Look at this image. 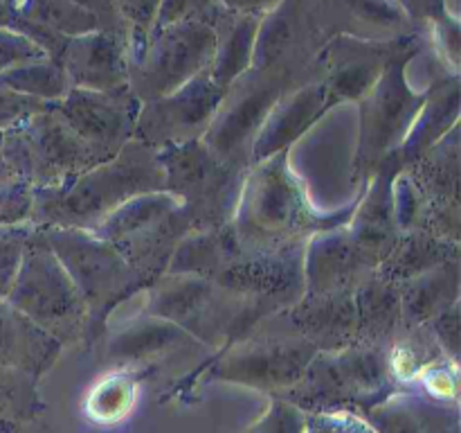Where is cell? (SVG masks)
Masks as SVG:
<instances>
[{"instance_id":"6da1fadb","label":"cell","mask_w":461,"mask_h":433,"mask_svg":"<svg viewBox=\"0 0 461 433\" xmlns=\"http://www.w3.org/2000/svg\"><path fill=\"white\" fill-rule=\"evenodd\" d=\"M156 189H167L158 152L140 140H129L115 156L68 183L34 189L32 224L93 230L131 197Z\"/></svg>"},{"instance_id":"7a4b0ae2","label":"cell","mask_w":461,"mask_h":433,"mask_svg":"<svg viewBox=\"0 0 461 433\" xmlns=\"http://www.w3.org/2000/svg\"><path fill=\"white\" fill-rule=\"evenodd\" d=\"M5 300L63 345L90 336L88 307L39 226L32 230L21 269Z\"/></svg>"},{"instance_id":"3957f363","label":"cell","mask_w":461,"mask_h":433,"mask_svg":"<svg viewBox=\"0 0 461 433\" xmlns=\"http://www.w3.org/2000/svg\"><path fill=\"white\" fill-rule=\"evenodd\" d=\"M336 224L320 221L311 212L309 197L302 189L300 180L286 162V153L257 162L255 170L243 180L239 194V221L237 233L241 246L246 242L257 248L282 246L300 233H309Z\"/></svg>"},{"instance_id":"277c9868","label":"cell","mask_w":461,"mask_h":433,"mask_svg":"<svg viewBox=\"0 0 461 433\" xmlns=\"http://www.w3.org/2000/svg\"><path fill=\"white\" fill-rule=\"evenodd\" d=\"M43 235L88 307L90 334L99 332L106 316L149 282L111 242L90 230L45 226Z\"/></svg>"},{"instance_id":"5b68a950","label":"cell","mask_w":461,"mask_h":433,"mask_svg":"<svg viewBox=\"0 0 461 433\" xmlns=\"http://www.w3.org/2000/svg\"><path fill=\"white\" fill-rule=\"evenodd\" d=\"M0 153L18 176L34 185V189L57 188L104 162V158L88 147L52 106L5 131Z\"/></svg>"},{"instance_id":"8992f818","label":"cell","mask_w":461,"mask_h":433,"mask_svg":"<svg viewBox=\"0 0 461 433\" xmlns=\"http://www.w3.org/2000/svg\"><path fill=\"white\" fill-rule=\"evenodd\" d=\"M390 364L376 345L340 347L318 352L309 370L295 388H291V404L331 406L336 401H372L383 395L390 383Z\"/></svg>"},{"instance_id":"52a82bcc","label":"cell","mask_w":461,"mask_h":433,"mask_svg":"<svg viewBox=\"0 0 461 433\" xmlns=\"http://www.w3.org/2000/svg\"><path fill=\"white\" fill-rule=\"evenodd\" d=\"M156 152L165 171V188L185 203L189 221L196 212V216H207L205 228H212L210 216H221L225 224L232 185L243 183L246 176L216 158L203 140L167 144Z\"/></svg>"},{"instance_id":"ba28073f","label":"cell","mask_w":461,"mask_h":433,"mask_svg":"<svg viewBox=\"0 0 461 433\" xmlns=\"http://www.w3.org/2000/svg\"><path fill=\"white\" fill-rule=\"evenodd\" d=\"M426 93H414L405 79L403 59L390 61L367 95L360 99L356 162H383L399 152Z\"/></svg>"},{"instance_id":"9c48e42d","label":"cell","mask_w":461,"mask_h":433,"mask_svg":"<svg viewBox=\"0 0 461 433\" xmlns=\"http://www.w3.org/2000/svg\"><path fill=\"white\" fill-rule=\"evenodd\" d=\"M151 45L140 57V90L144 102L165 97L212 66L216 30L203 21L180 18L156 30Z\"/></svg>"},{"instance_id":"30bf717a","label":"cell","mask_w":461,"mask_h":433,"mask_svg":"<svg viewBox=\"0 0 461 433\" xmlns=\"http://www.w3.org/2000/svg\"><path fill=\"white\" fill-rule=\"evenodd\" d=\"M212 282L266 311L293 307L304 296V251L297 242L257 248L252 255L243 251Z\"/></svg>"},{"instance_id":"8fae6325","label":"cell","mask_w":461,"mask_h":433,"mask_svg":"<svg viewBox=\"0 0 461 433\" xmlns=\"http://www.w3.org/2000/svg\"><path fill=\"white\" fill-rule=\"evenodd\" d=\"M228 90L221 88L210 72H201L165 97L144 102L135 115L133 140L162 149L167 144L201 140L223 106Z\"/></svg>"},{"instance_id":"7c38bea8","label":"cell","mask_w":461,"mask_h":433,"mask_svg":"<svg viewBox=\"0 0 461 433\" xmlns=\"http://www.w3.org/2000/svg\"><path fill=\"white\" fill-rule=\"evenodd\" d=\"M315 355L318 350L297 334L248 338L219 361L214 374L259 391H291L302 382Z\"/></svg>"},{"instance_id":"4fadbf2b","label":"cell","mask_w":461,"mask_h":433,"mask_svg":"<svg viewBox=\"0 0 461 433\" xmlns=\"http://www.w3.org/2000/svg\"><path fill=\"white\" fill-rule=\"evenodd\" d=\"M120 95L70 88L52 108L88 147L108 161L133 140L135 115L140 111L129 106Z\"/></svg>"},{"instance_id":"5bb4252c","label":"cell","mask_w":461,"mask_h":433,"mask_svg":"<svg viewBox=\"0 0 461 433\" xmlns=\"http://www.w3.org/2000/svg\"><path fill=\"white\" fill-rule=\"evenodd\" d=\"M399 162L403 161L394 152L378 165L367 194L354 210L351 224L347 226L360 255L372 269H378L385 262L401 237V230L396 228L394 221V203H392V183L399 174Z\"/></svg>"},{"instance_id":"9a60e30c","label":"cell","mask_w":461,"mask_h":433,"mask_svg":"<svg viewBox=\"0 0 461 433\" xmlns=\"http://www.w3.org/2000/svg\"><path fill=\"white\" fill-rule=\"evenodd\" d=\"M365 269H372L360 255L349 230L342 226L315 230L304 248V293L351 291Z\"/></svg>"},{"instance_id":"2e32d148","label":"cell","mask_w":461,"mask_h":433,"mask_svg":"<svg viewBox=\"0 0 461 433\" xmlns=\"http://www.w3.org/2000/svg\"><path fill=\"white\" fill-rule=\"evenodd\" d=\"M329 93L324 84L306 86L295 93L279 97L261 122L252 140V161L261 162L277 153H286L329 111Z\"/></svg>"},{"instance_id":"e0dca14e","label":"cell","mask_w":461,"mask_h":433,"mask_svg":"<svg viewBox=\"0 0 461 433\" xmlns=\"http://www.w3.org/2000/svg\"><path fill=\"white\" fill-rule=\"evenodd\" d=\"M291 323L297 336L311 343L318 352H331L351 345L358 332L354 289L320 293V296L304 293L302 300L291 307Z\"/></svg>"},{"instance_id":"ac0fdd59","label":"cell","mask_w":461,"mask_h":433,"mask_svg":"<svg viewBox=\"0 0 461 433\" xmlns=\"http://www.w3.org/2000/svg\"><path fill=\"white\" fill-rule=\"evenodd\" d=\"M59 66L66 72L70 88L95 90V93H124L126 68L124 57L115 39L104 32L66 39Z\"/></svg>"},{"instance_id":"d6986e66","label":"cell","mask_w":461,"mask_h":433,"mask_svg":"<svg viewBox=\"0 0 461 433\" xmlns=\"http://www.w3.org/2000/svg\"><path fill=\"white\" fill-rule=\"evenodd\" d=\"M63 352V343L32 323L25 314L0 300V365L39 379Z\"/></svg>"},{"instance_id":"ffe728a7","label":"cell","mask_w":461,"mask_h":433,"mask_svg":"<svg viewBox=\"0 0 461 433\" xmlns=\"http://www.w3.org/2000/svg\"><path fill=\"white\" fill-rule=\"evenodd\" d=\"M277 88L266 86V88H255L252 93L241 95L228 106H221L214 115L212 124L203 134V143L221 161H232L234 153L248 143L255 140L261 122L266 120L273 104L277 102Z\"/></svg>"},{"instance_id":"44dd1931","label":"cell","mask_w":461,"mask_h":433,"mask_svg":"<svg viewBox=\"0 0 461 433\" xmlns=\"http://www.w3.org/2000/svg\"><path fill=\"white\" fill-rule=\"evenodd\" d=\"M243 253L234 224L216 226V228L189 230L171 253L167 262V273L198 275V278L214 280V275L237 260Z\"/></svg>"},{"instance_id":"7402d4cb","label":"cell","mask_w":461,"mask_h":433,"mask_svg":"<svg viewBox=\"0 0 461 433\" xmlns=\"http://www.w3.org/2000/svg\"><path fill=\"white\" fill-rule=\"evenodd\" d=\"M459 264L448 260L430 271L405 280L401 289V318L410 327H421L432 318L457 305Z\"/></svg>"},{"instance_id":"603a6c76","label":"cell","mask_w":461,"mask_h":433,"mask_svg":"<svg viewBox=\"0 0 461 433\" xmlns=\"http://www.w3.org/2000/svg\"><path fill=\"white\" fill-rule=\"evenodd\" d=\"M457 115L459 86L453 77L450 81H441L439 86L426 93L408 135L396 152L401 161L408 162L421 158L428 149L435 147L441 138H446L457 126Z\"/></svg>"},{"instance_id":"cb8c5ba5","label":"cell","mask_w":461,"mask_h":433,"mask_svg":"<svg viewBox=\"0 0 461 433\" xmlns=\"http://www.w3.org/2000/svg\"><path fill=\"white\" fill-rule=\"evenodd\" d=\"M448 260H457V244L453 239L439 237L437 233H410L399 237L385 262L378 266V273L394 282H405Z\"/></svg>"},{"instance_id":"d4e9b609","label":"cell","mask_w":461,"mask_h":433,"mask_svg":"<svg viewBox=\"0 0 461 433\" xmlns=\"http://www.w3.org/2000/svg\"><path fill=\"white\" fill-rule=\"evenodd\" d=\"M194 341L192 334L180 329L178 325L169 320L156 318V316H144L135 320L129 327L122 329L108 347V356L117 364H135V361H147L178 343Z\"/></svg>"},{"instance_id":"484cf974","label":"cell","mask_w":461,"mask_h":433,"mask_svg":"<svg viewBox=\"0 0 461 433\" xmlns=\"http://www.w3.org/2000/svg\"><path fill=\"white\" fill-rule=\"evenodd\" d=\"M356 298V314H358V332L356 338H372L385 336L394 329L401 318V289L396 287L394 280H387L385 275L376 273L369 275Z\"/></svg>"},{"instance_id":"4316f807","label":"cell","mask_w":461,"mask_h":433,"mask_svg":"<svg viewBox=\"0 0 461 433\" xmlns=\"http://www.w3.org/2000/svg\"><path fill=\"white\" fill-rule=\"evenodd\" d=\"M259 16L243 14L232 23L225 36H216L214 59L210 66V77L228 90L248 68L252 66V52H255L257 30H259Z\"/></svg>"},{"instance_id":"83f0119b","label":"cell","mask_w":461,"mask_h":433,"mask_svg":"<svg viewBox=\"0 0 461 433\" xmlns=\"http://www.w3.org/2000/svg\"><path fill=\"white\" fill-rule=\"evenodd\" d=\"M0 86L14 90V93L27 95L41 102H59L70 90L66 72L52 59H39V61H27L12 70L0 75Z\"/></svg>"},{"instance_id":"f1b7e54d","label":"cell","mask_w":461,"mask_h":433,"mask_svg":"<svg viewBox=\"0 0 461 433\" xmlns=\"http://www.w3.org/2000/svg\"><path fill=\"white\" fill-rule=\"evenodd\" d=\"M21 9L32 21L43 23L68 39L97 30L95 14L75 0H23Z\"/></svg>"},{"instance_id":"f546056e","label":"cell","mask_w":461,"mask_h":433,"mask_svg":"<svg viewBox=\"0 0 461 433\" xmlns=\"http://www.w3.org/2000/svg\"><path fill=\"white\" fill-rule=\"evenodd\" d=\"M41 409L36 379L16 368L0 365V422L32 419Z\"/></svg>"},{"instance_id":"4dcf8cb0","label":"cell","mask_w":461,"mask_h":433,"mask_svg":"<svg viewBox=\"0 0 461 433\" xmlns=\"http://www.w3.org/2000/svg\"><path fill=\"white\" fill-rule=\"evenodd\" d=\"M385 66L387 63H378L376 59H349V61H342L333 70L331 79L324 84L329 93V106L340 102H351V99L360 102L372 90V86L376 84Z\"/></svg>"},{"instance_id":"1f68e13d","label":"cell","mask_w":461,"mask_h":433,"mask_svg":"<svg viewBox=\"0 0 461 433\" xmlns=\"http://www.w3.org/2000/svg\"><path fill=\"white\" fill-rule=\"evenodd\" d=\"M34 224L0 226V300H5L21 269Z\"/></svg>"},{"instance_id":"d6a6232c","label":"cell","mask_w":461,"mask_h":433,"mask_svg":"<svg viewBox=\"0 0 461 433\" xmlns=\"http://www.w3.org/2000/svg\"><path fill=\"white\" fill-rule=\"evenodd\" d=\"M291 39V16L286 12H277L273 16L264 18L259 23L255 41V52H252V66H268L270 61L282 54L284 45Z\"/></svg>"},{"instance_id":"836d02e7","label":"cell","mask_w":461,"mask_h":433,"mask_svg":"<svg viewBox=\"0 0 461 433\" xmlns=\"http://www.w3.org/2000/svg\"><path fill=\"white\" fill-rule=\"evenodd\" d=\"M39 59H48L43 45L16 27L0 25V75L21 63L39 61Z\"/></svg>"},{"instance_id":"e575fe53","label":"cell","mask_w":461,"mask_h":433,"mask_svg":"<svg viewBox=\"0 0 461 433\" xmlns=\"http://www.w3.org/2000/svg\"><path fill=\"white\" fill-rule=\"evenodd\" d=\"M34 185L25 179L0 185V226L32 224Z\"/></svg>"},{"instance_id":"d590c367","label":"cell","mask_w":461,"mask_h":433,"mask_svg":"<svg viewBox=\"0 0 461 433\" xmlns=\"http://www.w3.org/2000/svg\"><path fill=\"white\" fill-rule=\"evenodd\" d=\"M342 3L372 30H396L408 21V12L396 0H342Z\"/></svg>"},{"instance_id":"8d00e7d4","label":"cell","mask_w":461,"mask_h":433,"mask_svg":"<svg viewBox=\"0 0 461 433\" xmlns=\"http://www.w3.org/2000/svg\"><path fill=\"white\" fill-rule=\"evenodd\" d=\"M306 415L300 406L288 400H273L261 419H257L248 433H304Z\"/></svg>"},{"instance_id":"74e56055","label":"cell","mask_w":461,"mask_h":433,"mask_svg":"<svg viewBox=\"0 0 461 433\" xmlns=\"http://www.w3.org/2000/svg\"><path fill=\"white\" fill-rule=\"evenodd\" d=\"M52 106L50 102H41V99H32L27 95L14 93V90L0 86V131H9L25 122L27 117L43 113Z\"/></svg>"},{"instance_id":"f35d334b","label":"cell","mask_w":461,"mask_h":433,"mask_svg":"<svg viewBox=\"0 0 461 433\" xmlns=\"http://www.w3.org/2000/svg\"><path fill=\"white\" fill-rule=\"evenodd\" d=\"M369 424L376 433H421L417 419L399 401H383L378 409H374Z\"/></svg>"},{"instance_id":"ab89813d","label":"cell","mask_w":461,"mask_h":433,"mask_svg":"<svg viewBox=\"0 0 461 433\" xmlns=\"http://www.w3.org/2000/svg\"><path fill=\"white\" fill-rule=\"evenodd\" d=\"M304 433H376L367 419L354 413H313Z\"/></svg>"},{"instance_id":"60d3db41","label":"cell","mask_w":461,"mask_h":433,"mask_svg":"<svg viewBox=\"0 0 461 433\" xmlns=\"http://www.w3.org/2000/svg\"><path fill=\"white\" fill-rule=\"evenodd\" d=\"M432 336L441 345L444 355H450V359H457L459 352V302L441 311L437 318L430 320Z\"/></svg>"},{"instance_id":"b9f144b4","label":"cell","mask_w":461,"mask_h":433,"mask_svg":"<svg viewBox=\"0 0 461 433\" xmlns=\"http://www.w3.org/2000/svg\"><path fill=\"white\" fill-rule=\"evenodd\" d=\"M223 3L230 5L232 9H237V12L259 16V14L270 12L273 7H277L279 0H223Z\"/></svg>"},{"instance_id":"7bdbcfd3","label":"cell","mask_w":461,"mask_h":433,"mask_svg":"<svg viewBox=\"0 0 461 433\" xmlns=\"http://www.w3.org/2000/svg\"><path fill=\"white\" fill-rule=\"evenodd\" d=\"M16 179H23V176H18L16 170H14V167L5 161L3 153H0V185L9 183V180H16Z\"/></svg>"},{"instance_id":"ee69618b","label":"cell","mask_w":461,"mask_h":433,"mask_svg":"<svg viewBox=\"0 0 461 433\" xmlns=\"http://www.w3.org/2000/svg\"><path fill=\"white\" fill-rule=\"evenodd\" d=\"M14 431H16V424L0 422V433H14Z\"/></svg>"}]
</instances>
